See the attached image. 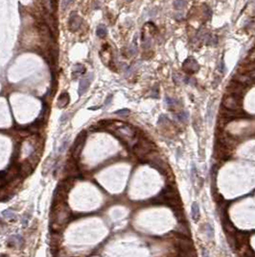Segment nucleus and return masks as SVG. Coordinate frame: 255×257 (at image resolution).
I'll return each instance as SVG.
<instances>
[{"mask_svg":"<svg viewBox=\"0 0 255 257\" xmlns=\"http://www.w3.org/2000/svg\"><path fill=\"white\" fill-rule=\"evenodd\" d=\"M202 256L203 257H208V252L206 251L205 248H202Z\"/></svg>","mask_w":255,"mask_h":257,"instance_id":"32","label":"nucleus"},{"mask_svg":"<svg viewBox=\"0 0 255 257\" xmlns=\"http://www.w3.org/2000/svg\"><path fill=\"white\" fill-rule=\"evenodd\" d=\"M219 68H220V71H221V72H223V69H224V67H223V61H221V62H220V66H219Z\"/></svg>","mask_w":255,"mask_h":257,"instance_id":"31","label":"nucleus"},{"mask_svg":"<svg viewBox=\"0 0 255 257\" xmlns=\"http://www.w3.org/2000/svg\"><path fill=\"white\" fill-rule=\"evenodd\" d=\"M176 237V245L178 248L179 257H197L194 244L188 236L178 233Z\"/></svg>","mask_w":255,"mask_h":257,"instance_id":"3","label":"nucleus"},{"mask_svg":"<svg viewBox=\"0 0 255 257\" xmlns=\"http://www.w3.org/2000/svg\"><path fill=\"white\" fill-rule=\"evenodd\" d=\"M64 171L66 173V174H67L70 178L77 177V175L80 173V171H79V169H78V167H77V162H76L75 159H73L72 157H71L70 160L67 161L66 165H65Z\"/></svg>","mask_w":255,"mask_h":257,"instance_id":"12","label":"nucleus"},{"mask_svg":"<svg viewBox=\"0 0 255 257\" xmlns=\"http://www.w3.org/2000/svg\"><path fill=\"white\" fill-rule=\"evenodd\" d=\"M129 113H130V111L129 109H122V110H118V111L115 112L116 115H119V116H122V117L128 116Z\"/></svg>","mask_w":255,"mask_h":257,"instance_id":"28","label":"nucleus"},{"mask_svg":"<svg viewBox=\"0 0 255 257\" xmlns=\"http://www.w3.org/2000/svg\"><path fill=\"white\" fill-rule=\"evenodd\" d=\"M107 27L103 24H101L97 27V30H96V34L99 38H105L107 36Z\"/></svg>","mask_w":255,"mask_h":257,"instance_id":"23","label":"nucleus"},{"mask_svg":"<svg viewBox=\"0 0 255 257\" xmlns=\"http://www.w3.org/2000/svg\"><path fill=\"white\" fill-rule=\"evenodd\" d=\"M127 1H129V2H130V1H133V0H127Z\"/></svg>","mask_w":255,"mask_h":257,"instance_id":"35","label":"nucleus"},{"mask_svg":"<svg viewBox=\"0 0 255 257\" xmlns=\"http://www.w3.org/2000/svg\"><path fill=\"white\" fill-rule=\"evenodd\" d=\"M84 72H85V67L81 65V64H77L72 68V77L75 79V78L84 74Z\"/></svg>","mask_w":255,"mask_h":257,"instance_id":"18","label":"nucleus"},{"mask_svg":"<svg viewBox=\"0 0 255 257\" xmlns=\"http://www.w3.org/2000/svg\"><path fill=\"white\" fill-rule=\"evenodd\" d=\"M82 24V18L77 14V12H71L68 19V27L71 32H76Z\"/></svg>","mask_w":255,"mask_h":257,"instance_id":"11","label":"nucleus"},{"mask_svg":"<svg viewBox=\"0 0 255 257\" xmlns=\"http://www.w3.org/2000/svg\"><path fill=\"white\" fill-rule=\"evenodd\" d=\"M112 98V95H109V97H108V99L107 98V101H106V104H108L109 102H111V99Z\"/></svg>","mask_w":255,"mask_h":257,"instance_id":"33","label":"nucleus"},{"mask_svg":"<svg viewBox=\"0 0 255 257\" xmlns=\"http://www.w3.org/2000/svg\"><path fill=\"white\" fill-rule=\"evenodd\" d=\"M182 68H183V70L185 71L186 73L194 74L200 69V65L194 58L189 57V58H187L184 61L183 65H182Z\"/></svg>","mask_w":255,"mask_h":257,"instance_id":"9","label":"nucleus"},{"mask_svg":"<svg viewBox=\"0 0 255 257\" xmlns=\"http://www.w3.org/2000/svg\"><path fill=\"white\" fill-rule=\"evenodd\" d=\"M228 90L230 91V95H236V96H241L244 94V90H245V86L240 84L236 81H233L232 83H230Z\"/></svg>","mask_w":255,"mask_h":257,"instance_id":"14","label":"nucleus"},{"mask_svg":"<svg viewBox=\"0 0 255 257\" xmlns=\"http://www.w3.org/2000/svg\"><path fill=\"white\" fill-rule=\"evenodd\" d=\"M223 218V229L227 234H236L237 230L235 226L233 225V224L230 222V220L227 218V217H222Z\"/></svg>","mask_w":255,"mask_h":257,"instance_id":"16","label":"nucleus"},{"mask_svg":"<svg viewBox=\"0 0 255 257\" xmlns=\"http://www.w3.org/2000/svg\"><path fill=\"white\" fill-rule=\"evenodd\" d=\"M191 215H192V218H193V220H195V222H198L199 219H200L201 214H200V207H199V204L197 203V202H194V203L192 204V207H191Z\"/></svg>","mask_w":255,"mask_h":257,"instance_id":"21","label":"nucleus"},{"mask_svg":"<svg viewBox=\"0 0 255 257\" xmlns=\"http://www.w3.org/2000/svg\"><path fill=\"white\" fill-rule=\"evenodd\" d=\"M73 2V0H62V8L65 9L66 7Z\"/></svg>","mask_w":255,"mask_h":257,"instance_id":"29","label":"nucleus"},{"mask_svg":"<svg viewBox=\"0 0 255 257\" xmlns=\"http://www.w3.org/2000/svg\"><path fill=\"white\" fill-rule=\"evenodd\" d=\"M69 101H70V96L67 92H64L59 96V98H58L57 106L59 107V108H64V107H66L68 105Z\"/></svg>","mask_w":255,"mask_h":257,"instance_id":"17","label":"nucleus"},{"mask_svg":"<svg viewBox=\"0 0 255 257\" xmlns=\"http://www.w3.org/2000/svg\"><path fill=\"white\" fill-rule=\"evenodd\" d=\"M247 74H249V76L251 78V79H255V68H254V69H251L250 71H249V72H247Z\"/></svg>","mask_w":255,"mask_h":257,"instance_id":"30","label":"nucleus"},{"mask_svg":"<svg viewBox=\"0 0 255 257\" xmlns=\"http://www.w3.org/2000/svg\"><path fill=\"white\" fill-rule=\"evenodd\" d=\"M133 150L139 159L146 160V158L152 151H155L156 149H155V145L152 142H151L150 141L146 139H140L135 142Z\"/></svg>","mask_w":255,"mask_h":257,"instance_id":"5","label":"nucleus"},{"mask_svg":"<svg viewBox=\"0 0 255 257\" xmlns=\"http://www.w3.org/2000/svg\"><path fill=\"white\" fill-rule=\"evenodd\" d=\"M85 139H86V132L84 130H83L78 135V137L76 138V140L74 142V145L72 146V158L75 159L76 161L79 159L80 155H81V153L83 151Z\"/></svg>","mask_w":255,"mask_h":257,"instance_id":"7","label":"nucleus"},{"mask_svg":"<svg viewBox=\"0 0 255 257\" xmlns=\"http://www.w3.org/2000/svg\"><path fill=\"white\" fill-rule=\"evenodd\" d=\"M215 158L219 160H224L229 157V147L223 146L221 142H217L214 150Z\"/></svg>","mask_w":255,"mask_h":257,"instance_id":"10","label":"nucleus"},{"mask_svg":"<svg viewBox=\"0 0 255 257\" xmlns=\"http://www.w3.org/2000/svg\"><path fill=\"white\" fill-rule=\"evenodd\" d=\"M152 201L156 204H166L173 209L181 207V201L178 193L171 186L164 188L156 197L152 199Z\"/></svg>","mask_w":255,"mask_h":257,"instance_id":"2","label":"nucleus"},{"mask_svg":"<svg viewBox=\"0 0 255 257\" xmlns=\"http://www.w3.org/2000/svg\"><path fill=\"white\" fill-rule=\"evenodd\" d=\"M177 118L179 121H182V123H184V121H187L188 119V112L186 111H181L179 112L178 115H177Z\"/></svg>","mask_w":255,"mask_h":257,"instance_id":"25","label":"nucleus"},{"mask_svg":"<svg viewBox=\"0 0 255 257\" xmlns=\"http://www.w3.org/2000/svg\"><path fill=\"white\" fill-rule=\"evenodd\" d=\"M109 126L113 127L112 132L115 136L120 138L123 142L127 144H132L135 140L136 137V131L135 129L129 124L120 123V124H111Z\"/></svg>","mask_w":255,"mask_h":257,"instance_id":"4","label":"nucleus"},{"mask_svg":"<svg viewBox=\"0 0 255 257\" xmlns=\"http://www.w3.org/2000/svg\"><path fill=\"white\" fill-rule=\"evenodd\" d=\"M185 6H186V0H174V7L178 10L184 8Z\"/></svg>","mask_w":255,"mask_h":257,"instance_id":"24","label":"nucleus"},{"mask_svg":"<svg viewBox=\"0 0 255 257\" xmlns=\"http://www.w3.org/2000/svg\"><path fill=\"white\" fill-rule=\"evenodd\" d=\"M23 243V239L20 235H13V236H11L8 240V245L10 247H19L22 245Z\"/></svg>","mask_w":255,"mask_h":257,"instance_id":"19","label":"nucleus"},{"mask_svg":"<svg viewBox=\"0 0 255 257\" xmlns=\"http://www.w3.org/2000/svg\"><path fill=\"white\" fill-rule=\"evenodd\" d=\"M166 102H167V104H168V106L170 107L171 109H173L174 107L177 105V100H176V99H173V98H170V97H166Z\"/></svg>","mask_w":255,"mask_h":257,"instance_id":"27","label":"nucleus"},{"mask_svg":"<svg viewBox=\"0 0 255 257\" xmlns=\"http://www.w3.org/2000/svg\"><path fill=\"white\" fill-rule=\"evenodd\" d=\"M90 82H91V74L88 75L87 77H84L80 81L79 84V89H78V94L79 95H83L84 92L88 90L89 86H90Z\"/></svg>","mask_w":255,"mask_h":257,"instance_id":"15","label":"nucleus"},{"mask_svg":"<svg viewBox=\"0 0 255 257\" xmlns=\"http://www.w3.org/2000/svg\"><path fill=\"white\" fill-rule=\"evenodd\" d=\"M223 106L224 109L230 110V111H240V107H241V101H240V97L229 95H227L223 100Z\"/></svg>","mask_w":255,"mask_h":257,"instance_id":"8","label":"nucleus"},{"mask_svg":"<svg viewBox=\"0 0 255 257\" xmlns=\"http://www.w3.org/2000/svg\"><path fill=\"white\" fill-rule=\"evenodd\" d=\"M34 166L29 162L28 160L21 163L19 165V176L20 177H26L30 173H32V171L34 170Z\"/></svg>","mask_w":255,"mask_h":257,"instance_id":"13","label":"nucleus"},{"mask_svg":"<svg viewBox=\"0 0 255 257\" xmlns=\"http://www.w3.org/2000/svg\"><path fill=\"white\" fill-rule=\"evenodd\" d=\"M205 232H206V235H207V237L209 239H212L213 236H214V230H213V227L211 226L210 224H206L205 225Z\"/></svg>","mask_w":255,"mask_h":257,"instance_id":"26","label":"nucleus"},{"mask_svg":"<svg viewBox=\"0 0 255 257\" xmlns=\"http://www.w3.org/2000/svg\"><path fill=\"white\" fill-rule=\"evenodd\" d=\"M72 179L68 178V179H64L61 181L58 186L56 187V190L54 191L53 194V203H59V202H64V199L66 198L68 192L72 188Z\"/></svg>","mask_w":255,"mask_h":257,"instance_id":"6","label":"nucleus"},{"mask_svg":"<svg viewBox=\"0 0 255 257\" xmlns=\"http://www.w3.org/2000/svg\"><path fill=\"white\" fill-rule=\"evenodd\" d=\"M234 81L240 83V84H242L244 86H246V85H249L251 82H252V79L249 76V74H242V75H238L235 77V79Z\"/></svg>","mask_w":255,"mask_h":257,"instance_id":"20","label":"nucleus"},{"mask_svg":"<svg viewBox=\"0 0 255 257\" xmlns=\"http://www.w3.org/2000/svg\"><path fill=\"white\" fill-rule=\"evenodd\" d=\"M70 209L66 203L59 202L54 204L51 213V227L54 231H61L70 219Z\"/></svg>","mask_w":255,"mask_h":257,"instance_id":"1","label":"nucleus"},{"mask_svg":"<svg viewBox=\"0 0 255 257\" xmlns=\"http://www.w3.org/2000/svg\"><path fill=\"white\" fill-rule=\"evenodd\" d=\"M1 257H8V256H7L6 254H2V255H1Z\"/></svg>","mask_w":255,"mask_h":257,"instance_id":"34","label":"nucleus"},{"mask_svg":"<svg viewBox=\"0 0 255 257\" xmlns=\"http://www.w3.org/2000/svg\"><path fill=\"white\" fill-rule=\"evenodd\" d=\"M2 216L7 219V220H17V215L14 214V212L12 209H7L5 211L2 212Z\"/></svg>","mask_w":255,"mask_h":257,"instance_id":"22","label":"nucleus"}]
</instances>
